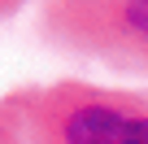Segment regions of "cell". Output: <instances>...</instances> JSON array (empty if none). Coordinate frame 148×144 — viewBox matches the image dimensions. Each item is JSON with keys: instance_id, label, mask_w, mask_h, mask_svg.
<instances>
[{"instance_id": "obj_1", "label": "cell", "mask_w": 148, "mask_h": 144, "mask_svg": "<svg viewBox=\"0 0 148 144\" xmlns=\"http://www.w3.org/2000/svg\"><path fill=\"white\" fill-rule=\"evenodd\" d=\"M31 144H148V92L61 79L18 92Z\"/></svg>"}, {"instance_id": "obj_2", "label": "cell", "mask_w": 148, "mask_h": 144, "mask_svg": "<svg viewBox=\"0 0 148 144\" xmlns=\"http://www.w3.org/2000/svg\"><path fill=\"white\" fill-rule=\"evenodd\" d=\"M44 31L70 52L148 74V0H44Z\"/></svg>"}, {"instance_id": "obj_3", "label": "cell", "mask_w": 148, "mask_h": 144, "mask_svg": "<svg viewBox=\"0 0 148 144\" xmlns=\"http://www.w3.org/2000/svg\"><path fill=\"white\" fill-rule=\"evenodd\" d=\"M0 144H31L18 96H5V101H0Z\"/></svg>"}, {"instance_id": "obj_4", "label": "cell", "mask_w": 148, "mask_h": 144, "mask_svg": "<svg viewBox=\"0 0 148 144\" xmlns=\"http://www.w3.org/2000/svg\"><path fill=\"white\" fill-rule=\"evenodd\" d=\"M18 5H22V0H0V13H13Z\"/></svg>"}]
</instances>
